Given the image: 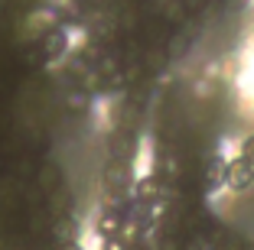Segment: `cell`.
Masks as SVG:
<instances>
[{"mask_svg": "<svg viewBox=\"0 0 254 250\" xmlns=\"http://www.w3.org/2000/svg\"><path fill=\"white\" fill-rule=\"evenodd\" d=\"M241 156H245V159H251V162H254V133H251V137H248L245 143H241Z\"/></svg>", "mask_w": 254, "mask_h": 250, "instance_id": "3957f363", "label": "cell"}, {"mask_svg": "<svg viewBox=\"0 0 254 250\" xmlns=\"http://www.w3.org/2000/svg\"><path fill=\"white\" fill-rule=\"evenodd\" d=\"M137 195H140V199H150V195H157V179H153V176L140 179V182H137Z\"/></svg>", "mask_w": 254, "mask_h": 250, "instance_id": "7a4b0ae2", "label": "cell"}, {"mask_svg": "<svg viewBox=\"0 0 254 250\" xmlns=\"http://www.w3.org/2000/svg\"><path fill=\"white\" fill-rule=\"evenodd\" d=\"M225 182L232 185L235 192H248L254 185V162L238 156V159L228 162V169H225Z\"/></svg>", "mask_w": 254, "mask_h": 250, "instance_id": "6da1fadb", "label": "cell"}, {"mask_svg": "<svg viewBox=\"0 0 254 250\" xmlns=\"http://www.w3.org/2000/svg\"><path fill=\"white\" fill-rule=\"evenodd\" d=\"M65 250H82V247H78V244H65Z\"/></svg>", "mask_w": 254, "mask_h": 250, "instance_id": "5b68a950", "label": "cell"}, {"mask_svg": "<svg viewBox=\"0 0 254 250\" xmlns=\"http://www.w3.org/2000/svg\"><path fill=\"white\" fill-rule=\"evenodd\" d=\"M105 250H124V247H121V241H114V237H111V241L105 244Z\"/></svg>", "mask_w": 254, "mask_h": 250, "instance_id": "277c9868", "label": "cell"}]
</instances>
